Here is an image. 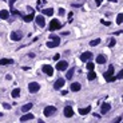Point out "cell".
I'll use <instances>...</instances> for the list:
<instances>
[{"instance_id": "cell-1", "label": "cell", "mask_w": 123, "mask_h": 123, "mask_svg": "<svg viewBox=\"0 0 123 123\" xmlns=\"http://www.w3.org/2000/svg\"><path fill=\"white\" fill-rule=\"evenodd\" d=\"M103 76H104V79H106L108 83H111V82H115L116 80V78L114 76V66H110L108 67V70H107L104 74H103Z\"/></svg>"}, {"instance_id": "cell-2", "label": "cell", "mask_w": 123, "mask_h": 123, "mask_svg": "<svg viewBox=\"0 0 123 123\" xmlns=\"http://www.w3.org/2000/svg\"><path fill=\"white\" fill-rule=\"evenodd\" d=\"M50 31H56V30H60L62 28V24H60V21L58 20V19H52L51 20V23H50Z\"/></svg>"}, {"instance_id": "cell-3", "label": "cell", "mask_w": 123, "mask_h": 123, "mask_svg": "<svg viewBox=\"0 0 123 123\" xmlns=\"http://www.w3.org/2000/svg\"><path fill=\"white\" fill-rule=\"evenodd\" d=\"M39 83H36V82H32V83H30L28 84V91L31 92V94H35V92H38L39 91Z\"/></svg>"}, {"instance_id": "cell-4", "label": "cell", "mask_w": 123, "mask_h": 123, "mask_svg": "<svg viewBox=\"0 0 123 123\" xmlns=\"http://www.w3.org/2000/svg\"><path fill=\"white\" fill-rule=\"evenodd\" d=\"M44 115L46 116H51V115H54L55 113H56V107H54V106H47L44 108Z\"/></svg>"}, {"instance_id": "cell-5", "label": "cell", "mask_w": 123, "mask_h": 123, "mask_svg": "<svg viewBox=\"0 0 123 123\" xmlns=\"http://www.w3.org/2000/svg\"><path fill=\"white\" fill-rule=\"evenodd\" d=\"M67 68H68V63L67 62H58L56 63V70L58 71H64Z\"/></svg>"}, {"instance_id": "cell-6", "label": "cell", "mask_w": 123, "mask_h": 123, "mask_svg": "<svg viewBox=\"0 0 123 123\" xmlns=\"http://www.w3.org/2000/svg\"><path fill=\"white\" fill-rule=\"evenodd\" d=\"M21 38H23V32H20V31H15V32H12V34H11V39H12L14 41L20 40Z\"/></svg>"}, {"instance_id": "cell-7", "label": "cell", "mask_w": 123, "mask_h": 123, "mask_svg": "<svg viewBox=\"0 0 123 123\" xmlns=\"http://www.w3.org/2000/svg\"><path fill=\"white\" fill-rule=\"evenodd\" d=\"M41 70H43V72H44V74H47L48 76H52V74H54V68H52L50 64H44Z\"/></svg>"}, {"instance_id": "cell-8", "label": "cell", "mask_w": 123, "mask_h": 123, "mask_svg": "<svg viewBox=\"0 0 123 123\" xmlns=\"http://www.w3.org/2000/svg\"><path fill=\"white\" fill-rule=\"evenodd\" d=\"M35 20H36V24H38L39 27H44V26H46L44 17L41 16V15H38V16H35Z\"/></svg>"}, {"instance_id": "cell-9", "label": "cell", "mask_w": 123, "mask_h": 123, "mask_svg": "<svg viewBox=\"0 0 123 123\" xmlns=\"http://www.w3.org/2000/svg\"><path fill=\"white\" fill-rule=\"evenodd\" d=\"M63 86H64V79H63V78H59L58 80L55 82L54 88H55V90H60L62 87H63Z\"/></svg>"}, {"instance_id": "cell-10", "label": "cell", "mask_w": 123, "mask_h": 123, "mask_svg": "<svg viewBox=\"0 0 123 123\" xmlns=\"http://www.w3.org/2000/svg\"><path fill=\"white\" fill-rule=\"evenodd\" d=\"M91 58H92V52H90V51L83 52V54L80 55V60H82V62H87L88 59H91Z\"/></svg>"}, {"instance_id": "cell-11", "label": "cell", "mask_w": 123, "mask_h": 123, "mask_svg": "<svg viewBox=\"0 0 123 123\" xmlns=\"http://www.w3.org/2000/svg\"><path fill=\"white\" fill-rule=\"evenodd\" d=\"M110 110H111V104H110V103H103L102 106H100V113L102 114L108 113Z\"/></svg>"}, {"instance_id": "cell-12", "label": "cell", "mask_w": 123, "mask_h": 123, "mask_svg": "<svg viewBox=\"0 0 123 123\" xmlns=\"http://www.w3.org/2000/svg\"><path fill=\"white\" fill-rule=\"evenodd\" d=\"M72 115H74V110L71 108V106H66V107H64V116H67V118H71Z\"/></svg>"}, {"instance_id": "cell-13", "label": "cell", "mask_w": 123, "mask_h": 123, "mask_svg": "<svg viewBox=\"0 0 123 123\" xmlns=\"http://www.w3.org/2000/svg\"><path fill=\"white\" fill-rule=\"evenodd\" d=\"M35 19V14L34 12H31V14L26 15V16H23V20L26 21V23H30V21H32Z\"/></svg>"}, {"instance_id": "cell-14", "label": "cell", "mask_w": 123, "mask_h": 123, "mask_svg": "<svg viewBox=\"0 0 123 123\" xmlns=\"http://www.w3.org/2000/svg\"><path fill=\"white\" fill-rule=\"evenodd\" d=\"M60 44V40H51V41H47V47L48 48H55Z\"/></svg>"}, {"instance_id": "cell-15", "label": "cell", "mask_w": 123, "mask_h": 123, "mask_svg": "<svg viewBox=\"0 0 123 123\" xmlns=\"http://www.w3.org/2000/svg\"><path fill=\"white\" fill-rule=\"evenodd\" d=\"M107 62V58L104 55H98V58H96V63H99V64H104Z\"/></svg>"}, {"instance_id": "cell-16", "label": "cell", "mask_w": 123, "mask_h": 123, "mask_svg": "<svg viewBox=\"0 0 123 123\" xmlns=\"http://www.w3.org/2000/svg\"><path fill=\"white\" fill-rule=\"evenodd\" d=\"M0 64H1V66L14 64V60H12V59H5V58H3V59H1V60H0Z\"/></svg>"}, {"instance_id": "cell-17", "label": "cell", "mask_w": 123, "mask_h": 123, "mask_svg": "<svg viewBox=\"0 0 123 123\" xmlns=\"http://www.w3.org/2000/svg\"><path fill=\"white\" fill-rule=\"evenodd\" d=\"M8 17H10V12H8V11H5V10L0 11V19H5V20H7Z\"/></svg>"}, {"instance_id": "cell-18", "label": "cell", "mask_w": 123, "mask_h": 123, "mask_svg": "<svg viewBox=\"0 0 123 123\" xmlns=\"http://www.w3.org/2000/svg\"><path fill=\"white\" fill-rule=\"evenodd\" d=\"M31 119H34V115H32V114H30V113L26 114V115H23V116L20 118L21 122H26V120H31Z\"/></svg>"}, {"instance_id": "cell-19", "label": "cell", "mask_w": 123, "mask_h": 123, "mask_svg": "<svg viewBox=\"0 0 123 123\" xmlns=\"http://www.w3.org/2000/svg\"><path fill=\"white\" fill-rule=\"evenodd\" d=\"M32 106H34L32 103H27V104H24V106L21 107V111H23V113H28V111L32 108Z\"/></svg>"}, {"instance_id": "cell-20", "label": "cell", "mask_w": 123, "mask_h": 123, "mask_svg": "<svg viewBox=\"0 0 123 123\" xmlns=\"http://www.w3.org/2000/svg\"><path fill=\"white\" fill-rule=\"evenodd\" d=\"M43 14L47 16H52L54 15V8H43Z\"/></svg>"}, {"instance_id": "cell-21", "label": "cell", "mask_w": 123, "mask_h": 123, "mask_svg": "<svg viewBox=\"0 0 123 123\" xmlns=\"http://www.w3.org/2000/svg\"><path fill=\"white\" fill-rule=\"evenodd\" d=\"M80 90V83L79 82H75L71 84V91H79Z\"/></svg>"}, {"instance_id": "cell-22", "label": "cell", "mask_w": 123, "mask_h": 123, "mask_svg": "<svg viewBox=\"0 0 123 123\" xmlns=\"http://www.w3.org/2000/svg\"><path fill=\"white\" fill-rule=\"evenodd\" d=\"M90 111H91V107L88 106V107H86V108H80L79 110V114H80V115H87Z\"/></svg>"}, {"instance_id": "cell-23", "label": "cell", "mask_w": 123, "mask_h": 123, "mask_svg": "<svg viewBox=\"0 0 123 123\" xmlns=\"http://www.w3.org/2000/svg\"><path fill=\"white\" fill-rule=\"evenodd\" d=\"M74 72H75V68H74V67H72L71 70H68V71H67V75H66L67 79H71L72 76H74Z\"/></svg>"}, {"instance_id": "cell-24", "label": "cell", "mask_w": 123, "mask_h": 123, "mask_svg": "<svg viewBox=\"0 0 123 123\" xmlns=\"http://www.w3.org/2000/svg\"><path fill=\"white\" fill-rule=\"evenodd\" d=\"M11 95H12V98H17V96L20 95V88H15Z\"/></svg>"}, {"instance_id": "cell-25", "label": "cell", "mask_w": 123, "mask_h": 123, "mask_svg": "<svg viewBox=\"0 0 123 123\" xmlns=\"http://www.w3.org/2000/svg\"><path fill=\"white\" fill-rule=\"evenodd\" d=\"M87 78H88V80H94V79L96 78V74L94 71H90L88 75H87Z\"/></svg>"}, {"instance_id": "cell-26", "label": "cell", "mask_w": 123, "mask_h": 123, "mask_svg": "<svg viewBox=\"0 0 123 123\" xmlns=\"http://www.w3.org/2000/svg\"><path fill=\"white\" fill-rule=\"evenodd\" d=\"M99 43H100V39H95V40L90 41V46H91V47H95V46H98Z\"/></svg>"}, {"instance_id": "cell-27", "label": "cell", "mask_w": 123, "mask_h": 123, "mask_svg": "<svg viewBox=\"0 0 123 123\" xmlns=\"http://www.w3.org/2000/svg\"><path fill=\"white\" fill-rule=\"evenodd\" d=\"M87 68H88L90 71H94V68H95V64H94L92 62H88V63H87Z\"/></svg>"}, {"instance_id": "cell-28", "label": "cell", "mask_w": 123, "mask_h": 123, "mask_svg": "<svg viewBox=\"0 0 123 123\" xmlns=\"http://www.w3.org/2000/svg\"><path fill=\"white\" fill-rule=\"evenodd\" d=\"M122 21H123V15L119 14L118 16H116V23H118V24H122Z\"/></svg>"}, {"instance_id": "cell-29", "label": "cell", "mask_w": 123, "mask_h": 123, "mask_svg": "<svg viewBox=\"0 0 123 123\" xmlns=\"http://www.w3.org/2000/svg\"><path fill=\"white\" fill-rule=\"evenodd\" d=\"M11 14L15 15V16H19V15H20V12H19L17 10H15V8H12V10H11Z\"/></svg>"}, {"instance_id": "cell-30", "label": "cell", "mask_w": 123, "mask_h": 123, "mask_svg": "<svg viewBox=\"0 0 123 123\" xmlns=\"http://www.w3.org/2000/svg\"><path fill=\"white\" fill-rule=\"evenodd\" d=\"M50 39L51 40H60V38H58L56 35H50Z\"/></svg>"}, {"instance_id": "cell-31", "label": "cell", "mask_w": 123, "mask_h": 123, "mask_svg": "<svg viewBox=\"0 0 123 123\" xmlns=\"http://www.w3.org/2000/svg\"><path fill=\"white\" fill-rule=\"evenodd\" d=\"M115 78H116V79H122V78H123V71H120L119 74H118V75L115 76Z\"/></svg>"}, {"instance_id": "cell-32", "label": "cell", "mask_w": 123, "mask_h": 123, "mask_svg": "<svg viewBox=\"0 0 123 123\" xmlns=\"http://www.w3.org/2000/svg\"><path fill=\"white\" fill-rule=\"evenodd\" d=\"M64 14H66V11L63 10V8H59V15H60V16H63Z\"/></svg>"}, {"instance_id": "cell-33", "label": "cell", "mask_w": 123, "mask_h": 123, "mask_svg": "<svg viewBox=\"0 0 123 123\" xmlns=\"http://www.w3.org/2000/svg\"><path fill=\"white\" fill-rule=\"evenodd\" d=\"M72 17H74V14H72V12H70V14H68V21H70V23L72 21Z\"/></svg>"}, {"instance_id": "cell-34", "label": "cell", "mask_w": 123, "mask_h": 123, "mask_svg": "<svg viewBox=\"0 0 123 123\" xmlns=\"http://www.w3.org/2000/svg\"><path fill=\"white\" fill-rule=\"evenodd\" d=\"M120 122H122V116H118V118L114 120V123H120Z\"/></svg>"}, {"instance_id": "cell-35", "label": "cell", "mask_w": 123, "mask_h": 123, "mask_svg": "<svg viewBox=\"0 0 123 123\" xmlns=\"http://www.w3.org/2000/svg\"><path fill=\"white\" fill-rule=\"evenodd\" d=\"M115 43H116V41H115V40H114V39H113V40L110 41V44H108V47H114V46H115Z\"/></svg>"}, {"instance_id": "cell-36", "label": "cell", "mask_w": 123, "mask_h": 123, "mask_svg": "<svg viewBox=\"0 0 123 123\" xmlns=\"http://www.w3.org/2000/svg\"><path fill=\"white\" fill-rule=\"evenodd\" d=\"M4 108H5V110H10V108H11V104H8V103H4Z\"/></svg>"}, {"instance_id": "cell-37", "label": "cell", "mask_w": 123, "mask_h": 123, "mask_svg": "<svg viewBox=\"0 0 123 123\" xmlns=\"http://www.w3.org/2000/svg\"><path fill=\"white\" fill-rule=\"evenodd\" d=\"M100 21H102V24H104V26H110V21H106V20H103V19Z\"/></svg>"}, {"instance_id": "cell-38", "label": "cell", "mask_w": 123, "mask_h": 123, "mask_svg": "<svg viewBox=\"0 0 123 123\" xmlns=\"http://www.w3.org/2000/svg\"><path fill=\"white\" fill-rule=\"evenodd\" d=\"M59 58H60V55H59V54H56V55L54 56V60H59Z\"/></svg>"}, {"instance_id": "cell-39", "label": "cell", "mask_w": 123, "mask_h": 123, "mask_svg": "<svg viewBox=\"0 0 123 123\" xmlns=\"http://www.w3.org/2000/svg\"><path fill=\"white\" fill-rule=\"evenodd\" d=\"M16 1V0H10V7L12 8V5H14V3Z\"/></svg>"}, {"instance_id": "cell-40", "label": "cell", "mask_w": 123, "mask_h": 123, "mask_svg": "<svg viewBox=\"0 0 123 123\" xmlns=\"http://www.w3.org/2000/svg\"><path fill=\"white\" fill-rule=\"evenodd\" d=\"M95 3H96V5H100V3H102V0H95Z\"/></svg>"}, {"instance_id": "cell-41", "label": "cell", "mask_w": 123, "mask_h": 123, "mask_svg": "<svg viewBox=\"0 0 123 123\" xmlns=\"http://www.w3.org/2000/svg\"><path fill=\"white\" fill-rule=\"evenodd\" d=\"M38 123H44V122H43L41 119H39V122H38Z\"/></svg>"}, {"instance_id": "cell-42", "label": "cell", "mask_w": 123, "mask_h": 123, "mask_svg": "<svg viewBox=\"0 0 123 123\" xmlns=\"http://www.w3.org/2000/svg\"><path fill=\"white\" fill-rule=\"evenodd\" d=\"M108 1H113V3H116V0H108Z\"/></svg>"}, {"instance_id": "cell-43", "label": "cell", "mask_w": 123, "mask_h": 123, "mask_svg": "<svg viewBox=\"0 0 123 123\" xmlns=\"http://www.w3.org/2000/svg\"><path fill=\"white\" fill-rule=\"evenodd\" d=\"M3 1H7V0H3Z\"/></svg>"}]
</instances>
